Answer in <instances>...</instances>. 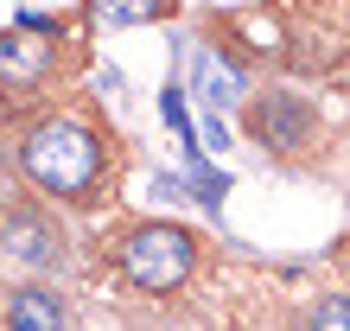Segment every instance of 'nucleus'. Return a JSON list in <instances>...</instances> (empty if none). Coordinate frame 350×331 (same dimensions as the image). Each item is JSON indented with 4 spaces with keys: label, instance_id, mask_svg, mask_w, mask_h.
<instances>
[{
    "label": "nucleus",
    "instance_id": "obj_7",
    "mask_svg": "<svg viewBox=\"0 0 350 331\" xmlns=\"http://www.w3.org/2000/svg\"><path fill=\"white\" fill-rule=\"evenodd\" d=\"M32 32H38V19H32ZM32 32H7V38H0V70H7V77H38L51 64V45L32 38Z\"/></svg>",
    "mask_w": 350,
    "mask_h": 331
},
{
    "label": "nucleus",
    "instance_id": "obj_6",
    "mask_svg": "<svg viewBox=\"0 0 350 331\" xmlns=\"http://www.w3.org/2000/svg\"><path fill=\"white\" fill-rule=\"evenodd\" d=\"M7 248H13L19 261L45 267V261L57 255V230H51L45 217H13V223H7Z\"/></svg>",
    "mask_w": 350,
    "mask_h": 331
},
{
    "label": "nucleus",
    "instance_id": "obj_1",
    "mask_svg": "<svg viewBox=\"0 0 350 331\" xmlns=\"http://www.w3.org/2000/svg\"><path fill=\"white\" fill-rule=\"evenodd\" d=\"M19 166L38 191L51 198H83L90 185L102 178V140L83 128V121H38V128L19 140Z\"/></svg>",
    "mask_w": 350,
    "mask_h": 331
},
{
    "label": "nucleus",
    "instance_id": "obj_2",
    "mask_svg": "<svg viewBox=\"0 0 350 331\" xmlns=\"http://www.w3.org/2000/svg\"><path fill=\"white\" fill-rule=\"evenodd\" d=\"M115 261H121V274H128L140 293H172L198 267V236L178 230V223H140L134 236H121Z\"/></svg>",
    "mask_w": 350,
    "mask_h": 331
},
{
    "label": "nucleus",
    "instance_id": "obj_9",
    "mask_svg": "<svg viewBox=\"0 0 350 331\" xmlns=\"http://www.w3.org/2000/svg\"><path fill=\"white\" fill-rule=\"evenodd\" d=\"M306 331H350V293H332L312 306V319H306Z\"/></svg>",
    "mask_w": 350,
    "mask_h": 331
},
{
    "label": "nucleus",
    "instance_id": "obj_5",
    "mask_svg": "<svg viewBox=\"0 0 350 331\" xmlns=\"http://www.w3.org/2000/svg\"><path fill=\"white\" fill-rule=\"evenodd\" d=\"M191 77H198V96L204 102H242V70L217 51H191Z\"/></svg>",
    "mask_w": 350,
    "mask_h": 331
},
{
    "label": "nucleus",
    "instance_id": "obj_3",
    "mask_svg": "<svg viewBox=\"0 0 350 331\" xmlns=\"http://www.w3.org/2000/svg\"><path fill=\"white\" fill-rule=\"evenodd\" d=\"M249 128L267 140V147L293 153V147H306V134H312V109H306L299 96H267V102H255Z\"/></svg>",
    "mask_w": 350,
    "mask_h": 331
},
{
    "label": "nucleus",
    "instance_id": "obj_4",
    "mask_svg": "<svg viewBox=\"0 0 350 331\" xmlns=\"http://www.w3.org/2000/svg\"><path fill=\"white\" fill-rule=\"evenodd\" d=\"M7 325L13 331H64V300L51 287H19L7 300Z\"/></svg>",
    "mask_w": 350,
    "mask_h": 331
},
{
    "label": "nucleus",
    "instance_id": "obj_8",
    "mask_svg": "<svg viewBox=\"0 0 350 331\" xmlns=\"http://www.w3.org/2000/svg\"><path fill=\"white\" fill-rule=\"evenodd\" d=\"M166 13V0H96L102 26H147V19Z\"/></svg>",
    "mask_w": 350,
    "mask_h": 331
}]
</instances>
